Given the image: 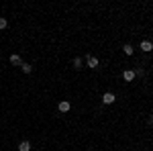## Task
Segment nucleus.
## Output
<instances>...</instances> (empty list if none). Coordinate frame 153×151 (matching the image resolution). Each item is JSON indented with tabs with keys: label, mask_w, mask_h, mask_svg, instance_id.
<instances>
[{
	"label": "nucleus",
	"mask_w": 153,
	"mask_h": 151,
	"mask_svg": "<svg viewBox=\"0 0 153 151\" xmlns=\"http://www.w3.org/2000/svg\"><path fill=\"white\" fill-rule=\"evenodd\" d=\"M21 70H23L25 74H33V65H31V63H25V61H23V65H21Z\"/></svg>",
	"instance_id": "9"
},
{
	"label": "nucleus",
	"mask_w": 153,
	"mask_h": 151,
	"mask_svg": "<svg viewBox=\"0 0 153 151\" xmlns=\"http://www.w3.org/2000/svg\"><path fill=\"white\" fill-rule=\"evenodd\" d=\"M123 51H125L127 55H133V51H135V49H133V45H131V43H125V45H123Z\"/></svg>",
	"instance_id": "10"
},
{
	"label": "nucleus",
	"mask_w": 153,
	"mask_h": 151,
	"mask_svg": "<svg viewBox=\"0 0 153 151\" xmlns=\"http://www.w3.org/2000/svg\"><path fill=\"white\" fill-rule=\"evenodd\" d=\"M123 78H125L127 82H133L137 76H135V71H133V70H125V71H123Z\"/></svg>",
	"instance_id": "5"
},
{
	"label": "nucleus",
	"mask_w": 153,
	"mask_h": 151,
	"mask_svg": "<svg viewBox=\"0 0 153 151\" xmlns=\"http://www.w3.org/2000/svg\"><path fill=\"white\" fill-rule=\"evenodd\" d=\"M6 27H8V21H6L4 16H0V31H4Z\"/></svg>",
	"instance_id": "11"
},
{
	"label": "nucleus",
	"mask_w": 153,
	"mask_h": 151,
	"mask_svg": "<svg viewBox=\"0 0 153 151\" xmlns=\"http://www.w3.org/2000/svg\"><path fill=\"white\" fill-rule=\"evenodd\" d=\"M141 51H145V53H149V51H153V43L151 41H147V39H145V41H141Z\"/></svg>",
	"instance_id": "3"
},
{
	"label": "nucleus",
	"mask_w": 153,
	"mask_h": 151,
	"mask_svg": "<svg viewBox=\"0 0 153 151\" xmlns=\"http://www.w3.org/2000/svg\"><path fill=\"white\" fill-rule=\"evenodd\" d=\"M114 100H117V96L112 92H104V96H102V102H104V104H112Z\"/></svg>",
	"instance_id": "2"
},
{
	"label": "nucleus",
	"mask_w": 153,
	"mask_h": 151,
	"mask_svg": "<svg viewBox=\"0 0 153 151\" xmlns=\"http://www.w3.org/2000/svg\"><path fill=\"white\" fill-rule=\"evenodd\" d=\"M10 63H12V65H23L21 55H19V53H12V55H10Z\"/></svg>",
	"instance_id": "6"
},
{
	"label": "nucleus",
	"mask_w": 153,
	"mask_h": 151,
	"mask_svg": "<svg viewBox=\"0 0 153 151\" xmlns=\"http://www.w3.org/2000/svg\"><path fill=\"white\" fill-rule=\"evenodd\" d=\"M71 65H74V68H76V70H82V57H74V61H71Z\"/></svg>",
	"instance_id": "8"
},
{
	"label": "nucleus",
	"mask_w": 153,
	"mask_h": 151,
	"mask_svg": "<svg viewBox=\"0 0 153 151\" xmlns=\"http://www.w3.org/2000/svg\"><path fill=\"white\" fill-rule=\"evenodd\" d=\"M19 151H31V143L29 141H21L19 143Z\"/></svg>",
	"instance_id": "7"
},
{
	"label": "nucleus",
	"mask_w": 153,
	"mask_h": 151,
	"mask_svg": "<svg viewBox=\"0 0 153 151\" xmlns=\"http://www.w3.org/2000/svg\"><path fill=\"white\" fill-rule=\"evenodd\" d=\"M57 108H59V112H70V108H71V104L68 102V100H61L57 104Z\"/></svg>",
	"instance_id": "4"
},
{
	"label": "nucleus",
	"mask_w": 153,
	"mask_h": 151,
	"mask_svg": "<svg viewBox=\"0 0 153 151\" xmlns=\"http://www.w3.org/2000/svg\"><path fill=\"white\" fill-rule=\"evenodd\" d=\"M133 71H135V76H139V78L145 76V70H143V68H137V70H133Z\"/></svg>",
	"instance_id": "12"
},
{
	"label": "nucleus",
	"mask_w": 153,
	"mask_h": 151,
	"mask_svg": "<svg viewBox=\"0 0 153 151\" xmlns=\"http://www.w3.org/2000/svg\"><path fill=\"white\" fill-rule=\"evenodd\" d=\"M149 125H151V127H153V115L149 116Z\"/></svg>",
	"instance_id": "13"
},
{
	"label": "nucleus",
	"mask_w": 153,
	"mask_h": 151,
	"mask_svg": "<svg viewBox=\"0 0 153 151\" xmlns=\"http://www.w3.org/2000/svg\"><path fill=\"white\" fill-rule=\"evenodd\" d=\"M86 65H88L90 70H98V68H100V61H98L96 55H88V57H86Z\"/></svg>",
	"instance_id": "1"
}]
</instances>
